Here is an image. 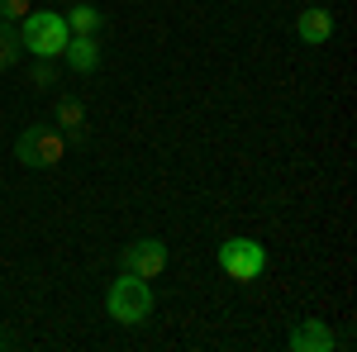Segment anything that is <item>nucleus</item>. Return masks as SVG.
<instances>
[{
  "instance_id": "obj_11",
  "label": "nucleus",
  "mask_w": 357,
  "mask_h": 352,
  "mask_svg": "<svg viewBox=\"0 0 357 352\" xmlns=\"http://www.w3.org/2000/svg\"><path fill=\"white\" fill-rule=\"evenodd\" d=\"M20 53H24L20 29H15V24H0V72H5V67H15V62H20Z\"/></svg>"
},
{
  "instance_id": "obj_4",
  "label": "nucleus",
  "mask_w": 357,
  "mask_h": 352,
  "mask_svg": "<svg viewBox=\"0 0 357 352\" xmlns=\"http://www.w3.org/2000/svg\"><path fill=\"white\" fill-rule=\"evenodd\" d=\"M62 153H67V138L57 134V129H24L20 143H15V158L24 167H57L62 162Z\"/></svg>"
},
{
  "instance_id": "obj_1",
  "label": "nucleus",
  "mask_w": 357,
  "mask_h": 352,
  "mask_svg": "<svg viewBox=\"0 0 357 352\" xmlns=\"http://www.w3.org/2000/svg\"><path fill=\"white\" fill-rule=\"evenodd\" d=\"M105 309H110L114 324H124V328L143 324L153 314V286L143 276H134V271H119L110 281V291H105Z\"/></svg>"
},
{
  "instance_id": "obj_3",
  "label": "nucleus",
  "mask_w": 357,
  "mask_h": 352,
  "mask_svg": "<svg viewBox=\"0 0 357 352\" xmlns=\"http://www.w3.org/2000/svg\"><path fill=\"white\" fill-rule=\"evenodd\" d=\"M220 271L229 281H238V286H252L267 271V252L252 238H229V243H220Z\"/></svg>"
},
{
  "instance_id": "obj_8",
  "label": "nucleus",
  "mask_w": 357,
  "mask_h": 352,
  "mask_svg": "<svg viewBox=\"0 0 357 352\" xmlns=\"http://www.w3.org/2000/svg\"><path fill=\"white\" fill-rule=\"evenodd\" d=\"M62 62L72 67V72H96L100 67V48H96V38H86V33H72L67 38V48H62Z\"/></svg>"
},
{
  "instance_id": "obj_6",
  "label": "nucleus",
  "mask_w": 357,
  "mask_h": 352,
  "mask_svg": "<svg viewBox=\"0 0 357 352\" xmlns=\"http://www.w3.org/2000/svg\"><path fill=\"white\" fill-rule=\"evenodd\" d=\"M291 352H329L333 348V328L324 319H301V324L291 328Z\"/></svg>"
},
{
  "instance_id": "obj_2",
  "label": "nucleus",
  "mask_w": 357,
  "mask_h": 352,
  "mask_svg": "<svg viewBox=\"0 0 357 352\" xmlns=\"http://www.w3.org/2000/svg\"><path fill=\"white\" fill-rule=\"evenodd\" d=\"M20 24H24V29H20V43H24L33 57H43V62L62 57L67 38H72V29H67V15H57V10H29Z\"/></svg>"
},
{
  "instance_id": "obj_12",
  "label": "nucleus",
  "mask_w": 357,
  "mask_h": 352,
  "mask_svg": "<svg viewBox=\"0 0 357 352\" xmlns=\"http://www.w3.org/2000/svg\"><path fill=\"white\" fill-rule=\"evenodd\" d=\"M29 15V0H0V24H20Z\"/></svg>"
},
{
  "instance_id": "obj_7",
  "label": "nucleus",
  "mask_w": 357,
  "mask_h": 352,
  "mask_svg": "<svg viewBox=\"0 0 357 352\" xmlns=\"http://www.w3.org/2000/svg\"><path fill=\"white\" fill-rule=\"evenodd\" d=\"M296 33H301V43L319 48V43H329V38H333V15L324 10V5H310V10L296 15Z\"/></svg>"
},
{
  "instance_id": "obj_13",
  "label": "nucleus",
  "mask_w": 357,
  "mask_h": 352,
  "mask_svg": "<svg viewBox=\"0 0 357 352\" xmlns=\"http://www.w3.org/2000/svg\"><path fill=\"white\" fill-rule=\"evenodd\" d=\"M33 86H53V67L38 57V67H33Z\"/></svg>"
},
{
  "instance_id": "obj_5",
  "label": "nucleus",
  "mask_w": 357,
  "mask_h": 352,
  "mask_svg": "<svg viewBox=\"0 0 357 352\" xmlns=\"http://www.w3.org/2000/svg\"><path fill=\"white\" fill-rule=\"evenodd\" d=\"M162 267H167V243L162 238H138V243L124 247V271H134L143 281L162 276Z\"/></svg>"
},
{
  "instance_id": "obj_10",
  "label": "nucleus",
  "mask_w": 357,
  "mask_h": 352,
  "mask_svg": "<svg viewBox=\"0 0 357 352\" xmlns=\"http://www.w3.org/2000/svg\"><path fill=\"white\" fill-rule=\"evenodd\" d=\"M67 29H72V33H86V38H96V29H100V10H96V5H72V10H67Z\"/></svg>"
},
{
  "instance_id": "obj_9",
  "label": "nucleus",
  "mask_w": 357,
  "mask_h": 352,
  "mask_svg": "<svg viewBox=\"0 0 357 352\" xmlns=\"http://www.w3.org/2000/svg\"><path fill=\"white\" fill-rule=\"evenodd\" d=\"M53 119H57V129H62L67 138H82L86 134V105L77 100V95H62L57 109H53Z\"/></svg>"
}]
</instances>
